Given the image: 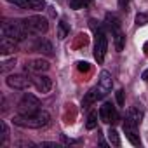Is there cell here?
Listing matches in <instances>:
<instances>
[{
  "mask_svg": "<svg viewBox=\"0 0 148 148\" xmlns=\"http://www.w3.org/2000/svg\"><path fill=\"white\" fill-rule=\"evenodd\" d=\"M148 25V12H139L136 16V26H145Z\"/></svg>",
  "mask_w": 148,
  "mask_h": 148,
  "instance_id": "22",
  "label": "cell"
},
{
  "mask_svg": "<svg viewBox=\"0 0 148 148\" xmlns=\"http://www.w3.org/2000/svg\"><path fill=\"white\" fill-rule=\"evenodd\" d=\"M12 122L19 127H28V129H42L51 124V115L44 110H38L35 113H18L14 115Z\"/></svg>",
  "mask_w": 148,
  "mask_h": 148,
  "instance_id": "1",
  "label": "cell"
},
{
  "mask_svg": "<svg viewBox=\"0 0 148 148\" xmlns=\"http://www.w3.org/2000/svg\"><path fill=\"white\" fill-rule=\"evenodd\" d=\"M141 79L148 82V70H145V71H143V75H141Z\"/></svg>",
  "mask_w": 148,
  "mask_h": 148,
  "instance_id": "30",
  "label": "cell"
},
{
  "mask_svg": "<svg viewBox=\"0 0 148 148\" xmlns=\"http://www.w3.org/2000/svg\"><path fill=\"white\" fill-rule=\"evenodd\" d=\"M16 51H18V40H14L11 37H2V40H0V54L7 56Z\"/></svg>",
  "mask_w": 148,
  "mask_h": 148,
  "instance_id": "13",
  "label": "cell"
},
{
  "mask_svg": "<svg viewBox=\"0 0 148 148\" xmlns=\"http://www.w3.org/2000/svg\"><path fill=\"white\" fill-rule=\"evenodd\" d=\"M7 86L12 87V89H18V91H25V89H28L33 84H32L30 77L23 75V73H16V75H9L7 77Z\"/></svg>",
  "mask_w": 148,
  "mask_h": 148,
  "instance_id": "7",
  "label": "cell"
},
{
  "mask_svg": "<svg viewBox=\"0 0 148 148\" xmlns=\"http://www.w3.org/2000/svg\"><path fill=\"white\" fill-rule=\"evenodd\" d=\"M7 2L18 5L19 9H28V11H44L45 9L44 0H7Z\"/></svg>",
  "mask_w": 148,
  "mask_h": 148,
  "instance_id": "11",
  "label": "cell"
},
{
  "mask_svg": "<svg viewBox=\"0 0 148 148\" xmlns=\"http://www.w3.org/2000/svg\"><path fill=\"white\" fill-rule=\"evenodd\" d=\"M89 23H91V28L96 32V42H94V58H96V61L101 64V63L105 61V56H106L108 40H106V35H105V32L101 30V26H98V25H96V21H94V19H91Z\"/></svg>",
  "mask_w": 148,
  "mask_h": 148,
  "instance_id": "2",
  "label": "cell"
},
{
  "mask_svg": "<svg viewBox=\"0 0 148 148\" xmlns=\"http://www.w3.org/2000/svg\"><path fill=\"white\" fill-rule=\"evenodd\" d=\"M2 35L4 37H11V38H14L18 42H21L26 37H30L26 28H25V25H23V21H4L2 23Z\"/></svg>",
  "mask_w": 148,
  "mask_h": 148,
  "instance_id": "3",
  "label": "cell"
},
{
  "mask_svg": "<svg viewBox=\"0 0 148 148\" xmlns=\"http://www.w3.org/2000/svg\"><path fill=\"white\" fill-rule=\"evenodd\" d=\"M61 139H63L64 143H68V145H73V143H79V141H75V139H68L66 136H61Z\"/></svg>",
  "mask_w": 148,
  "mask_h": 148,
  "instance_id": "29",
  "label": "cell"
},
{
  "mask_svg": "<svg viewBox=\"0 0 148 148\" xmlns=\"http://www.w3.org/2000/svg\"><path fill=\"white\" fill-rule=\"evenodd\" d=\"M51 68V64H49V61H45V59H30V61H26L25 63V70L26 71H30V73H44V71H47Z\"/></svg>",
  "mask_w": 148,
  "mask_h": 148,
  "instance_id": "12",
  "label": "cell"
},
{
  "mask_svg": "<svg viewBox=\"0 0 148 148\" xmlns=\"http://www.w3.org/2000/svg\"><path fill=\"white\" fill-rule=\"evenodd\" d=\"M112 33H113V38H115V49H117V51H122V49H124V42H125L124 33H122L120 30H115V32H112Z\"/></svg>",
  "mask_w": 148,
  "mask_h": 148,
  "instance_id": "18",
  "label": "cell"
},
{
  "mask_svg": "<svg viewBox=\"0 0 148 148\" xmlns=\"http://www.w3.org/2000/svg\"><path fill=\"white\" fill-rule=\"evenodd\" d=\"M0 127H2V138H0V145H5V143H7V138H9V131H7L5 122L0 124Z\"/></svg>",
  "mask_w": 148,
  "mask_h": 148,
  "instance_id": "23",
  "label": "cell"
},
{
  "mask_svg": "<svg viewBox=\"0 0 148 148\" xmlns=\"http://www.w3.org/2000/svg\"><path fill=\"white\" fill-rule=\"evenodd\" d=\"M86 4H84V0H70V7L71 9H80V7H84Z\"/></svg>",
  "mask_w": 148,
  "mask_h": 148,
  "instance_id": "24",
  "label": "cell"
},
{
  "mask_svg": "<svg viewBox=\"0 0 148 148\" xmlns=\"http://www.w3.org/2000/svg\"><path fill=\"white\" fill-rule=\"evenodd\" d=\"M98 99H99V94H98V89L94 87V89H91V91H89V92H87V94L84 96L82 106H84V108H89V106H91L92 103H96Z\"/></svg>",
  "mask_w": 148,
  "mask_h": 148,
  "instance_id": "15",
  "label": "cell"
},
{
  "mask_svg": "<svg viewBox=\"0 0 148 148\" xmlns=\"http://www.w3.org/2000/svg\"><path fill=\"white\" fill-rule=\"evenodd\" d=\"M68 32H70L68 25H66L64 21H59V25H58V38H59V40L66 38V37H68Z\"/></svg>",
  "mask_w": 148,
  "mask_h": 148,
  "instance_id": "19",
  "label": "cell"
},
{
  "mask_svg": "<svg viewBox=\"0 0 148 148\" xmlns=\"http://www.w3.org/2000/svg\"><path fill=\"white\" fill-rule=\"evenodd\" d=\"M98 125V112H91L87 117V129H94Z\"/></svg>",
  "mask_w": 148,
  "mask_h": 148,
  "instance_id": "21",
  "label": "cell"
},
{
  "mask_svg": "<svg viewBox=\"0 0 148 148\" xmlns=\"http://www.w3.org/2000/svg\"><path fill=\"white\" fill-rule=\"evenodd\" d=\"M77 68H79L80 71H89V63H86V61H79V63H77Z\"/></svg>",
  "mask_w": 148,
  "mask_h": 148,
  "instance_id": "26",
  "label": "cell"
},
{
  "mask_svg": "<svg viewBox=\"0 0 148 148\" xmlns=\"http://www.w3.org/2000/svg\"><path fill=\"white\" fill-rule=\"evenodd\" d=\"M112 87H113V79H112V75H110V71L103 70V71L99 73V80H98V86H96L98 94H99V99L105 98L108 92H112Z\"/></svg>",
  "mask_w": 148,
  "mask_h": 148,
  "instance_id": "6",
  "label": "cell"
},
{
  "mask_svg": "<svg viewBox=\"0 0 148 148\" xmlns=\"http://www.w3.org/2000/svg\"><path fill=\"white\" fill-rule=\"evenodd\" d=\"M117 103H119L120 106L124 105V91H122V89H120V91H117Z\"/></svg>",
  "mask_w": 148,
  "mask_h": 148,
  "instance_id": "27",
  "label": "cell"
},
{
  "mask_svg": "<svg viewBox=\"0 0 148 148\" xmlns=\"http://www.w3.org/2000/svg\"><path fill=\"white\" fill-rule=\"evenodd\" d=\"M38 110H40V101H38V98H35V96L30 94V92L23 94V98H21L19 103H18V112H19V113H35V112H38Z\"/></svg>",
  "mask_w": 148,
  "mask_h": 148,
  "instance_id": "5",
  "label": "cell"
},
{
  "mask_svg": "<svg viewBox=\"0 0 148 148\" xmlns=\"http://www.w3.org/2000/svg\"><path fill=\"white\" fill-rule=\"evenodd\" d=\"M108 139L113 146H120V138H119V132L115 129H110L108 131Z\"/></svg>",
  "mask_w": 148,
  "mask_h": 148,
  "instance_id": "20",
  "label": "cell"
},
{
  "mask_svg": "<svg viewBox=\"0 0 148 148\" xmlns=\"http://www.w3.org/2000/svg\"><path fill=\"white\" fill-rule=\"evenodd\" d=\"M32 79V84L35 86V89L42 94H47L52 87V80L47 77V75H42V73H35V75H30Z\"/></svg>",
  "mask_w": 148,
  "mask_h": 148,
  "instance_id": "9",
  "label": "cell"
},
{
  "mask_svg": "<svg viewBox=\"0 0 148 148\" xmlns=\"http://www.w3.org/2000/svg\"><path fill=\"white\" fill-rule=\"evenodd\" d=\"M127 117L132 120V122H136L138 125L141 124V119H143V112L138 108V106H132V108H129V112H127Z\"/></svg>",
  "mask_w": 148,
  "mask_h": 148,
  "instance_id": "16",
  "label": "cell"
},
{
  "mask_svg": "<svg viewBox=\"0 0 148 148\" xmlns=\"http://www.w3.org/2000/svg\"><path fill=\"white\" fill-rule=\"evenodd\" d=\"M99 119L105 122V124H117L119 122V112L115 110V106L112 103H105L101 108H99Z\"/></svg>",
  "mask_w": 148,
  "mask_h": 148,
  "instance_id": "8",
  "label": "cell"
},
{
  "mask_svg": "<svg viewBox=\"0 0 148 148\" xmlns=\"http://www.w3.org/2000/svg\"><path fill=\"white\" fill-rule=\"evenodd\" d=\"M106 25L110 26V30L112 32H115V30H120V19L115 16V14H106Z\"/></svg>",
  "mask_w": 148,
  "mask_h": 148,
  "instance_id": "17",
  "label": "cell"
},
{
  "mask_svg": "<svg viewBox=\"0 0 148 148\" xmlns=\"http://www.w3.org/2000/svg\"><path fill=\"white\" fill-rule=\"evenodd\" d=\"M124 132H125L127 139L134 146H139L141 145V139H139V134H138V124L132 122L129 117H125V120H124Z\"/></svg>",
  "mask_w": 148,
  "mask_h": 148,
  "instance_id": "10",
  "label": "cell"
},
{
  "mask_svg": "<svg viewBox=\"0 0 148 148\" xmlns=\"http://www.w3.org/2000/svg\"><path fill=\"white\" fill-rule=\"evenodd\" d=\"M33 51L37 52H42L45 56H52V44L45 38H38L35 44H33Z\"/></svg>",
  "mask_w": 148,
  "mask_h": 148,
  "instance_id": "14",
  "label": "cell"
},
{
  "mask_svg": "<svg viewBox=\"0 0 148 148\" xmlns=\"http://www.w3.org/2000/svg\"><path fill=\"white\" fill-rule=\"evenodd\" d=\"M21 21H23V25H25V28H26V32H28L30 37H33V35H42V33H45V32L49 30V23H47V19L42 18V16H32V18L21 19Z\"/></svg>",
  "mask_w": 148,
  "mask_h": 148,
  "instance_id": "4",
  "label": "cell"
},
{
  "mask_svg": "<svg viewBox=\"0 0 148 148\" xmlns=\"http://www.w3.org/2000/svg\"><path fill=\"white\" fill-rule=\"evenodd\" d=\"M14 64H16V61H14V59H9V61L4 63V66H2V70H0V71H2V73H7V70H11Z\"/></svg>",
  "mask_w": 148,
  "mask_h": 148,
  "instance_id": "25",
  "label": "cell"
},
{
  "mask_svg": "<svg viewBox=\"0 0 148 148\" xmlns=\"http://www.w3.org/2000/svg\"><path fill=\"white\" fill-rule=\"evenodd\" d=\"M127 5H129V0H119V7H120L122 11H125Z\"/></svg>",
  "mask_w": 148,
  "mask_h": 148,
  "instance_id": "28",
  "label": "cell"
},
{
  "mask_svg": "<svg viewBox=\"0 0 148 148\" xmlns=\"http://www.w3.org/2000/svg\"><path fill=\"white\" fill-rule=\"evenodd\" d=\"M143 51H145V54L148 56V42H145V45H143Z\"/></svg>",
  "mask_w": 148,
  "mask_h": 148,
  "instance_id": "31",
  "label": "cell"
}]
</instances>
